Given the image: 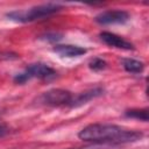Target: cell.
<instances>
[{"instance_id":"cell-1","label":"cell","mask_w":149,"mask_h":149,"mask_svg":"<svg viewBox=\"0 0 149 149\" xmlns=\"http://www.w3.org/2000/svg\"><path fill=\"white\" fill-rule=\"evenodd\" d=\"M78 137L80 140L95 143H125L141 139L142 133L136 130H127L116 125L92 123L84 127L79 132Z\"/></svg>"},{"instance_id":"cell-2","label":"cell","mask_w":149,"mask_h":149,"mask_svg":"<svg viewBox=\"0 0 149 149\" xmlns=\"http://www.w3.org/2000/svg\"><path fill=\"white\" fill-rule=\"evenodd\" d=\"M63 7L57 3H44L40 6L31 7L29 9H22V10H13L6 14V16L15 22H33L36 20H41L43 17H48L57 12H59Z\"/></svg>"},{"instance_id":"cell-3","label":"cell","mask_w":149,"mask_h":149,"mask_svg":"<svg viewBox=\"0 0 149 149\" xmlns=\"http://www.w3.org/2000/svg\"><path fill=\"white\" fill-rule=\"evenodd\" d=\"M56 76V71L47 64L43 63H35L30 64L26 68V70L14 77V81L16 84H24L26 81L30 80L31 78L38 79H50Z\"/></svg>"},{"instance_id":"cell-4","label":"cell","mask_w":149,"mask_h":149,"mask_svg":"<svg viewBox=\"0 0 149 149\" xmlns=\"http://www.w3.org/2000/svg\"><path fill=\"white\" fill-rule=\"evenodd\" d=\"M72 99V94L70 91L63 88H52L44 92L40 98V102L48 106H62L69 105Z\"/></svg>"},{"instance_id":"cell-5","label":"cell","mask_w":149,"mask_h":149,"mask_svg":"<svg viewBox=\"0 0 149 149\" xmlns=\"http://www.w3.org/2000/svg\"><path fill=\"white\" fill-rule=\"evenodd\" d=\"M129 19V14L126 10L113 9L105 10L95 16V22L99 24H120L127 22Z\"/></svg>"},{"instance_id":"cell-6","label":"cell","mask_w":149,"mask_h":149,"mask_svg":"<svg viewBox=\"0 0 149 149\" xmlns=\"http://www.w3.org/2000/svg\"><path fill=\"white\" fill-rule=\"evenodd\" d=\"M99 36H100L101 41L109 47L123 49V50H133L134 49V45L130 42H128L127 40H125L123 37H121L116 34H113L109 31H102V33H100Z\"/></svg>"},{"instance_id":"cell-7","label":"cell","mask_w":149,"mask_h":149,"mask_svg":"<svg viewBox=\"0 0 149 149\" xmlns=\"http://www.w3.org/2000/svg\"><path fill=\"white\" fill-rule=\"evenodd\" d=\"M102 92H104V90H102L101 87H94V88H92V90L81 92V93H79L78 95L72 97V99H71L69 106H70V107H78V106H80V105H84V104L88 102L90 100H92V99H94V98L101 95Z\"/></svg>"},{"instance_id":"cell-8","label":"cell","mask_w":149,"mask_h":149,"mask_svg":"<svg viewBox=\"0 0 149 149\" xmlns=\"http://www.w3.org/2000/svg\"><path fill=\"white\" fill-rule=\"evenodd\" d=\"M52 50L63 57H78L86 52L85 48L78 45H71V44H57L54 47Z\"/></svg>"},{"instance_id":"cell-9","label":"cell","mask_w":149,"mask_h":149,"mask_svg":"<svg viewBox=\"0 0 149 149\" xmlns=\"http://www.w3.org/2000/svg\"><path fill=\"white\" fill-rule=\"evenodd\" d=\"M122 66L126 71L132 73H140L144 69V64L140 61L133 59V58H123L122 59Z\"/></svg>"},{"instance_id":"cell-10","label":"cell","mask_w":149,"mask_h":149,"mask_svg":"<svg viewBox=\"0 0 149 149\" xmlns=\"http://www.w3.org/2000/svg\"><path fill=\"white\" fill-rule=\"evenodd\" d=\"M125 114L128 118H134V119H139V120H142V121H148V119H149V114H148V109L147 108L128 109V111H126Z\"/></svg>"},{"instance_id":"cell-11","label":"cell","mask_w":149,"mask_h":149,"mask_svg":"<svg viewBox=\"0 0 149 149\" xmlns=\"http://www.w3.org/2000/svg\"><path fill=\"white\" fill-rule=\"evenodd\" d=\"M88 68L93 71H101L107 68V63L101 58H93L88 63Z\"/></svg>"},{"instance_id":"cell-12","label":"cell","mask_w":149,"mask_h":149,"mask_svg":"<svg viewBox=\"0 0 149 149\" xmlns=\"http://www.w3.org/2000/svg\"><path fill=\"white\" fill-rule=\"evenodd\" d=\"M19 58V55L13 51H3L0 50V61H12Z\"/></svg>"},{"instance_id":"cell-13","label":"cell","mask_w":149,"mask_h":149,"mask_svg":"<svg viewBox=\"0 0 149 149\" xmlns=\"http://www.w3.org/2000/svg\"><path fill=\"white\" fill-rule=\"evenodd\" d=\"M108 148V146L106 144H100V143H95L94 144H91V146H86V147H79V148H70V149H106Z\"/></svg>"},{"instance_id":"cell-14","label":"cell","mask_w":149,"mask_h":149,"mask_svg":"<svg viewBox=\"0 0 149 149\" xmlns=\"http://www.w3.org/2000/svg\"><path fill=\"white\" fill-rule=\"evenodd\" d=\"M8 133H9V128H8L7 123H6V122H3L2 120H0V137H2V136H5V135H7Z\"/></svg>"}]
</instances>
